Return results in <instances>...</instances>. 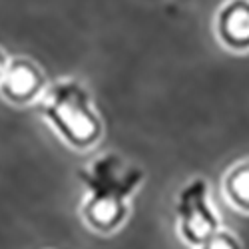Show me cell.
<instances>
[{
  "label": "cell",
  "mask_w": 249,
  "mask_h": 249,
  "mask_svg": "<svg viewBox=\"0 0 249 249\" xmlns=\"http://www.w3.org/2000/svg\"><path fill=\"white\" fill-rule=\"evenodd\" d=\"M78 179L86 188L82 217L90 230L108 235L126 221L128 201L143 179V170L126 165L118 154H104L88 168L78 170Z\"/></svg>",
  "instance_id": "obj_1"
},
{
  "label": "cell",
  "mask_w": 249,
  "mask_h": 249,
  "mask_svg": "<svg viewBox=\"0 0 249 249\" xmlns=\"http://www.w3.org/2000/svg\"><path fill=\"white\" fill-rule=\"evenodd\" d=\"M38 112L74 150H88L100 142L104 124L92 106L90 92L74 78L54 82L38 102Z\"/></svg>",
  "instance_id": "obj_2"
},
{
  "label": "cell",
  "mask_w": 249,
  "mask_h": 249,
  "mask_svg": "<svg viewBox=\"0 0 249 249\" xmlns=\"http://www.w3.org/2000/svg\"><path fill=\"white\" fill-rule=\"evenodd\" d=\"M176 215L181 239L194 247H199L221 230L207 197V183L201 178H196L179 190L176 199Z\"/></svg>",
  "instance_id": "obj_3"
},
{
  "label": "cell",
  "mask_w": 249,
  "mask_h": 249,
  "mask_svg": "<svg viewBox=\"0 0 249 249\" xmlns=\"http://www.w3.org/2000/svg\"><path fill=\"white\" fill-rule=\"evenodd\" d=\"M46 74L28 58L8 60L6 72L0 80V96L14 106L38 104L46 92Z\"/></svg>",
  "instance_id": "obj_4"
},
{
  "label": "cell",
  "mask_w": 249,
  "mask_h": 249,
  "mask_svg": "<svg viewBox=\"0 0 249 249\" xmlns=\"http://www.w3.org/2000/svg\"><path fill=\"white\" fill-rule=\"evenodd\" d=\"M215 32L230 50H249V0H227L217 12Z\"/></svg>",
  "instance_id": "obj_5"
},
{
  "label": "cell",
  "mask_w": 249,
  "mask_h": 249,
  "mask_svg": "<svg viewBox=\"0 0 249 249\" xmlns=\"http://www.w3.org/2000/svg\"><path fill=\"white\" fill-rule=\"evenodd\" d=\"M223 192L235 207L241 212H249V161H241L227 172Z\"/></svg>",
  "instance_id": "obj_6"
},
{
  "label": "cell",
  "mask_w": 249,
  "mask_h": 249,
  "mask_svg": "<svg viewBox=\"0 0 249 249\" xmlns=\"http://www.w3.org/2000/svg\"><path fill=\"white\" fill-rule=\"evenodd\" d=\"M197 249H243V247H241V243H239V239L235 235H231L230 231L219 230L215 235H212Z\"/></svg>",
  "instance_id": "obj_7"
},
{
  "label": "cell",
  "mask_w": 249,
  "mask_h": 249,
  "mask_svg": "<svg viewBox=\"0 0 249 249\" xmlns=\"http://www.w3.org/2000/svg\"><path fill=\"white\" fill-rule=\"evenodd\" d=\"M6 66H8V58H6L4 50L0 48V80H2V76H4V72H6Z\"/></svg>",
  "instance_id": "obj_8"
}]
</instances>
